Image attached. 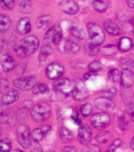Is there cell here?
<instances>
[{
	"mask_svg": "<svg viewBox=\"0 0 134 152\" xmlns=\"http://www.w3.org/2000/svg\"><path fill=\"white\" fill-rule=\"evenodd\" d=\"M102 64L98 61H94L88 65V69L91 72H97L102 69Z\"/></svg>",
	"mask_w": 134,
	"mask_h": 152,
	"instance_id": "cell-38",
	"label": "cell"
},
{
	"mask_svg": "<svg viewBox=\"0 0 134 152\" xmlns=\"http://www.w3.org/2000/svg\"><path fill=\"white\" fill-rule=\"evenodd\" d=\"M94 104L99 110L104 112L112 111L115 108L116 104L111 98L107 97H99L94 100Z\"/></svg>",
	"mask_w": 134,
	"mask_h": 152,
	"instance_id": "cell-12",
	"label": "cell"
},
{
	"mask_svg": "<svg viewBox=\"0 0 134 152\" xmlns=\"http://www.w3.org/2000/svg\"><path fill=\"white\" fill-rule=\"evenodd\" d=\"M130 147L131 148L134 150V137L132 138V141H131V143H130Z\"/></svg>",
	"mask_w": 134,
	"mask_h": 152,
	"instance_id": "cell-47",
	"label": "cell"
},
{
	"mask_svg": "<svg viewBox=\"0 0 134 152\" xmlns=\"http://www.w3.org/2000/svg\"><path fill=\"white\" fill-rule=\"evenodd\" d=\"M122 73L118 69H112L108 72V76L110 80L115 83L120 81Z\"/></svg>",
	"mask_w": 134,
	"mask_h": 152,
	"instance_id": "cell-32",
	"label": "cell"
},
{
	"mask_svg": "<svg viewBox=\"0 0 134 152\" xmlns=\"http://www.w3.org/2000/svg\"><path fill=\"white\" fill-rule=\"evenodd\" d=\"M17 140L23 148L27 149L32 145V132L27 126L20 125L17 129Z\"/></svg>",
	"mask_w": 134,
	"mask_h": 152,
	"instance_id": "cell-4",
	"label": "cell"
},
{
	"mask_svg": "<svg viewBox=\"0 0 134 152\" xmlns=\"http://www.w3.org/2000/svg\"><path fill=\"white\" fill-rule=\"evenodd\" d=\"M91 129L87 124H82L78 131V140L83 145H87L91 140Z\"/></svg>",
	"mask_w": 134,
	"mask_h": 152,
	"instance_id": "cell-13",
	"label": "cell"
},
{
	"mask_svg": "<svg viewBox=\"0 0 134 152\" xmlns=\"http://www.w3.org/2000/svg\"><path fill=\"white\" fill-rule=\"evenodd\" d=\"M52 22V18L49 15H42L38 18L36 22V25L38 28L44 30L49 26Z\"/></svg>",
	"mask_w": 134,
	"mask_h": 152,
	"instance_id": "cell-24",
	"label": "cell"
},
{
	"mask_svg": "<svg viewBox=\"0 0 134 152\" xmlns=\"http://www.w3.org/2000/svg\"><path fill=\"white\" fill-rule=\"evenodd\" d=\"M54 52V48L50 45H44L40 50L39 55L40 64L44 65L47 60V57Z\"/></svg>",
	"mask_w": 134,
	"mask_h": 152,
	"instance_id": "cell-21",
	"label": "cell"
},
{
	"mask_svg": "<svg viewBox=\"0 0 134 152\" xmlns=\"http://www.w3.org/2000/svg\"><path fill=\"white\" fill-rule=\"evenodd\" d=\"M52 87L55 91L64 94L71 93L72 89H73V86L68 78H62L56 80L53 83Z\"/></svg>",
	"mask_w": 134,
	"mask_h": 152,
	"instance_id": "cell-11",
	"label": "cell"
},
{
	"mask_svg": "<svg viewBox=\"0 0 134 152\" xmlns=\"http://www.w3.org/2000/svg\"><path fill=\"white\" fill-rule=\"evenodd\" d=\"M133 42V44L134 45V41H133V42Z\"/></svg>",
	"mask_w": 134,
	"mask_h": 152,
	"instance_id": "cell-48",
	"label": "cell"
},
{
	"mask_svg": "<svg viewBox=\"0 0 134 152\" xmlns=\"http://www.w3.org/2000/svg\"><path fill=\"white\" fill-rule=\"evenodd\" d=\"M20 97V93L15 89H10L4 93L2 97V103L4 105H9L16 102Z\"/></svg>",
	"mask_w": 134,
	"mask_h": 152,
	"instance_id": "cell-14",
	"label": "cell"
},
{
	"mask_svg": "<svg viewBox=\"0 0 134 152\" xmlns=\"http://www.w3.org/2000/svg\"><path fill=\"white\" fill-rule=\"evenodd\" d=\"M101 52L105 56H113L117 52V48L113 45H105L102 48Z\"/></svg>",
	"mask_w": 134,
	"mask_h": 152,
	"instance_id": "cell-31",
	"label": "cell"
},
{
	"mask_svg": "<svg viewBox=\"0 0 134 152\" xmlns=\"http://www.w3.org/2000/svg\"><path fill=\"white\" fill-rule=\"evenodd\" d=\"M52 109L47 103H40L33 107L31 112L32 119L36 122L40 123L47 121L50 117Z\"/></svg>",
	"mask_w": 134,
	"mask_h": 152,
	"instance_id": "cell-2",
	"label": "cell"
},
{
	"mask_svg": "<svg viewBox=\"0 0 134 152\" xmlns=\"http://www.w3.org/2000/svg\"><path fill=\"white\" fill-rule=\"evenodd\" d=\"M35 80L36 77L35 75H27L26 77H22L14 80L13 85L22 91H28L35 84Z\"/></svg>",
	"mask_w": 134,
	"mask_h": 152,
	"instance_id": "cell-9",
	"label": "cell"
},
{
	"mask_svg": "<svg viewBox=\"0 0 134 152\" xmlns=\"http://www.w3.org/2000/svg\"><path fill=\"white\" fill-rule=\"evenodd\" d=\"M87 28L91 42L95 45H101L104 40V34L102 28L93 22L89 23Z\"/></svg>",
	"mask_w": 134,
	"mask_h": 152,
	"instance_id": "cell-3",
	"label": "cell"
},
{
	"mask_svg": "<svg viewBox=\"0 0 134 152\" xmlns=\"http://www.w3.org/2000/svg\"><path fill=\"white\" fill-rule=\"evenodd\" d=\"M120 82L121 85L123 88H130L134 82L133 74L127 70H123L121 75Z\"/></svg>",
	"mask_w": 134,
	"mask_h": 152,
	"instance_id": "cell-19",
	"label": "cell"
},
{
	"mask_svg": "<svg viewBox=\"0 0 134 152\" xmlns=\"http://www.w3.org/2000/svg\"><path fill=\"white\" fill-rule=\"evenodd\" d=\"M64 151H78V150L74 146H66L63 149Z\"/></svg>",
	"mask_w": 134,
	"mask_h": 152,
	"instance_id": "cell-43",
	"label": "cell"
},
{
	"mask_svg": "<svg viewBox=\"0 0 134 152\" xmlns=\"http://www.w3.org/2000/svg\"><path fill=\"white\" fill-rule=\"evenodd\" d=\"M111 137V135L107 131L102 132L96 136L95 139L99 143H106Z\"/></svg>",
	"mask_w": 134,
	"mask_h": 152,
	"instance_id": "cell-34",
	"label": "cell"
},
{
	"mask_svg": "<svg viewBox=\"0 0 134 152\" xmlns=\"http://www.w3.org/2000/svg\"><path fill=\"white\" fill-rule=\"evenodd\" d=\"M39 46V39L34 36H29L19 40L14 46V51L18 56L25 57L35 52Z\"/></svg>",
	"mask_w": 134,
	"mask_h": 152,
	"instance_id": "cell-1",
	"label": "cell"
},
{
	"mask_svg": "<svg viewBox=\"0 0 134 152\" xmlns=\"http://www.w3.org/2000/svg\"><path fill=\"white\" fill-rule=\"evenodd\" d=\"M80 48L79 42L71 38L62 39L58 44V49L60 52L64 54L76 53Z\"/></svg>",
	"mask_w": 134,
	"mask_h": 152,
	"instance_id": "cell-6",
	"label": "cell"
},
{
	"mask_svg": "<svg viewBox=\"0 0 134 152\" xmlns=\"http://www.w3.org/2000/svg\"><path fill=\"white\" fill-rule=\"evenodd\" d=\"M121 67L123 70H127L134 74V63L130 60L125 59L122 61Z\"/></svg>",
	"mask_w": 134,
	"mask_h": 152,
	"instance_id": "cell-36",
	"label": "cell"
},
{
	"mask_svg": "<svg viewBox=\"0 0 134 152\" xmlns=\"http://www.w3.org/2000/svg\"><path fill=\"white\" fill-rule=\"evenodd\" d=\"M60 139L63 142H69L73 141V135L72 132L65 127H63L59 132Z\"/></svg>",
	"mask_w": 134,
	"mask_h": 152,
	"instance_id": "cell-28",
	"label": "cell"
},
{
	"mask_svg": "<svg viewBox=\"0 0 134 152\" xmlns=\"http://www.w3.org/2000/svg\"><path fill=\"white\" fill-rule=\"evenodd\" d=\"M91 73H92L91 72H90L89 73H87V74H84V79L87 80V79H88L90 77H91V75H92Z\"/></svg>",
	"mask_w": 134,
	"mask_h": 152,
	"instance_id": "cell-46",
	"label": "cell"
},
{
	"mask_svg": "<svg viewBox=\"0 0 134 152\" xmlns=\"http://www.w3.org/2000/svg\"><path fill=\"white\" fill-rule=\"evenodd\" d=\"M128 5L132 8L134 9V0H127Z\"/></svg>",
	"mask_w": 134,
	"mask_h": 152,
	"instance_id": "cell-45",
	"label": "cell"
},
{
	"mask_svg": "<svg viewBox=\"0 0 134 152\" xmlns=\"http://www.w3.org/2000/svg\"><path fill=\"white\" fill-rule=\"evenodd\" d=\"M110 122V117L106 112L96 113L91 118V123L95 129L101 130L107 127Z\"/></svg>",
	"mask_w": 134,
	"mask_h": 152,
	"instance_id": "cell-8",
	"label": "cell"
},
{
	"mask_svg": "<svg viewBox=\"0 0 134 152\" xmlns=\"http://www.w3.org/2000/svg\"><path fill=\"white\" fill-rule=\"evenodd\" d=\"M122 145V141L120 139H117V140H115L113 142V143L108 147V149L107 150V151H115Z\"/></svg>",
	"mask_w": 134,
	"mask_h": 152,
	"instance_id": "cell-39",
	"label": "cell"
},
{
	"mask_svg": "<svg viewBox=\"0 0 134 152\" xmlns=\"http://www.w3.org/2000/svg\"><path fill=\"white\" fill-rule=\"evenodd\" d=\"M93 106L91 104L86 103L78 106L76 108V112L78 115L83 117H88L93 112Z\"/></svg>",
	"mask_w": 134,
	"mask_h": 152,
	"instance_id": "cell-23",
	"label": "cell"
},
{
	"mask_svg": "<svg viewBox=\"0 0 134 152\" xmlns=\"http://www.w3.org/2000/svg\"><path fill=\"white\" fill-rule=\"evenodd\" d=\"M61 9L65 13L72 15L78 12L79 7L76 2L72 0H68L61 4Z\"/></svg>",
	"mask_w": 134,
	"mask_h": 152,
	"instance_id": "cell-16",
	"label": "cell"
},
{
	"mask_svg": "<svg viewBox=\"0 0 134 152\" xmlns=\"http://www.w3.org/2000/svg\"><path fill=\"white\" fill-rule=\"evenodd\" d=\"M70 32L76 38L83 39L86 36V32L84 28L78 23H73L70 26Z\"/></svg>",
	"mask_w": 134,
	"mask_h": 152,
	"instance_id": "cell-20",
	"label": "cell"
},
{
	"mask_svg": "<svg viewBox=\"0 0 134 152\" xmlns=\"http://www.w3.org/2000/svg\"><path fill=\"white\" fill-rule=\"evenodd\" d=\"M51 128L50 126H43L41 127L36 128L32 132V138L37 142L41 141L44 138V136L51 129Z\"/></svg>",
	"mask_w": 134,
	"mask_h": 152,
	"instance_id": "cell-18",
	"label": "cell"
},
{
	"mask_svg": "<svg viewBox=\"0 0 134 152\" xmlns=\"http://www.w3.org/2000/svg\"><path fill=\"white\" fill-rule=\"evenodd\" d=\"M104 27L109 34L113 36H117L120 33V28L115 22L111 20H107L104 21L103 23Z\"/></svg>",
	"mask_w": 134,
	"mask_h": 152,
	"instance_id": "cell-22",
	"label": "cell"
},
{
	"mask_svg": "<svg viewBox=\"0 0 134 152\" xmlns=\"http://www.w3.org/2000/svg\"><path fill=\"white\" fill-rule=\"evenodd\" d=\"M64 68L63 65L59 62H53L47 66L45 74L47 77L52 80L59 78L63 75Z\"/></svg>",
	"mask_w": 134,
	"mask_h": 152,
	"instance_id": "cell-10",
	"label": "cell"
},
{
	"mask_svg": "<svg viewBox=\"0 0 134 152\" xmlns=\"http://www.w3.org/2000/svg\"><path fill=\"white\" fill-rule=\"evenodd\" d=\"M132 45L133 42L130 38L123 37L118 42V49L123 52H127L130 50Z\"/></svg>",
	"mask_w": 134,
	"mask_h": 152,
	"instance_id": "cell-25",
	"label": "cell"
},
{
	"mask_svg": "<svg viewBox=\"0 0 134 152\" xmlns=\"http://www.w3.org/2000/svg\"><path fill=\"white\" fill-rule=\"evenodd\" d=\"M117 94V89L114 87H108L105 88L103 92L102 95L104 97H107L108 98H113Z\"/></svg>",
	"mask_w": 134,
	"mask_h": 152,
	"instance_id": "cell-37",
	"label": "cell"
},
{
	"mask_svg": "<svg viewBox=\"0 0 134 152\" xmlns=\"http://www.w3.org/2000/svg\"><path fill=\"white\" fill-rule=\"evenodd\" d=\"M128 113L132 121L134 122V103H132L128 107Z\"/></svg>",
	"mask_w": 134,
	"mask_h": 152,
	"instance_id": "cell-42",
	"label": "cell"
},
{
	"mask_svg": "<svg viewBox=\"0 0 134 152\" xmlns=\"http://www.w3.org/2000/svg\"><path fill=\"white\" fill-rule=\"evenodd\" d=\"M71 94L74 99L78 101L84 100L88 97L89 91L84 81L81 79L74 80Z\"/></svg>",
	"mask_w": 134,
	"mask_h": 152,
	"instance_id": "cell-5",
	"label": "cell"
},
{
	"mask_svg": "<svg viewBox=\"0 0 134 152\" xmlns=\"http://www.w3.org/2000/svg\"><path fill=\"white\" fill-rule=\"evenodd\" d=\"M12 146V145L11 140L7 138V137L2 139L0 141V150L1 151H9L11 150Z\"/></svg>",
	"mask_w": 134,
	"mask_h": 152,
	"instance_id": "cell-35",
	"label": "cell"
},
{
	"mask_svg": "<svg viewBox=\"0 0 134 152\" xmlns=\"http://www.w3.org/2000/svg\"><path fill=\"white\" fill-rule=\"evenodd\" d=\"M11 19L6 15H1L0 17V29L1 32L7 31L11 26Z\"/></svg>",
	"mask_w": 134,
	"mask_h": 152,
	"instance_id": "cell-30",
	"label": "cell"
},
{
	"mask_svg": "<svg viewBox=\"0 0 134 152\" xmlns=\"http://www.w3.org/2000/svg\"><path fill=\"white\" fill-rule=\"evenodd\" d=\"M1 4L4 8L12 10L15 5V0H1Z\"/></svg>",
	"mask_w": 134,
	"mask_h": 152,
	"instance_id": "cell-40",
	"label": "cell"
},
{
	"mask_svg": "<svg viewBox=\"0 0 134 152\" xmlns=\"http://www.w3.org/2000/svg\"><path fill=\"white\" fill-rule=\"evenodd\" d=\"M1 63L2 67L5 72L12 71L15 67V60L9 54H4L1 56Z\"/></svg>",
	"mask_w": 134,
	"mask_h": 152,
	"instance_id": "cell-17",
	"label": "cell"
},
{
	"mask_svg": "<svg viewBox=\"0 0 134 152\" xmlns=\"http://www.w3.org/2000/svg\"><path fill=\"white\" fill-rule=\"evenodd\" d=\"M93 4L96 11L104 12L108 8L109 0H94Z\"/></svg>",
	"mask_w": 134,
	"mask_h": 152,
	"instance_id": "cell-27",
	"label": "cell"
},
{
	"mask_svg": "<svg viewBox=\"0 0 134 152\" xmlns=\"http://www.w3.org/2000/svg\"><path fill=\"white\" fill-rule=\"evenodd\" d=\"M63 39V31L59 25L52 26L47 31L44 36V39L48 43L58 45Z\"/></svg>",
	"mask_w": 134,
	"mask_h": 152,
	"instance_id": "cell-7",
	"label": "cell"
},
{
	"mask_svg": "<svg viewBox=\"0 0 134 152\" xmlns=\"http://www.w3.org/2000/svg\"><path fill=\"white\" fill-rule=\"evenodd\" d=\"M82 151H100L101 150L99 147L97 145H89L84 147V148L82 150Z\"/></svg>",
	"mask_w": 134,
	"mask_h": 152,
	"instance_id": "cell-41",
	"label": "cell"
},
{
	"mask_svg": "<svg viewBox=\"0 0 134 152\" xmlns=\"http://www.w3.org/2000/svg\"><path fill=\"white\" fill-rule=\"evenodd\" d=\"M98 46H99L94 45L91 42H86V43L84 45V50L88 55L91 56L96 55H97L99 51V48Z\"/></svg>",
	"mask_w": 134,
	"mask_h": 152,
	"instance_id": "cell-29",
	"label": "cell"
},
{
	"mask_svg": "<svg viewBox=\"0 0 134 152\" xmlns=\"http://www.w3.org/2000/svg\"><path fill=\"white\" fill-rule=\"evenodd\" d=\"M17 31L19 34L25 35L31 31V23L27 17L21 18L17 24Z\"/></svg>",
	"mask_w": 134,
	"mask_h": 152,
	"instance_id": "cell-15",
	"label": "cell"
},
{
	"mask_svg": "<svg viewBox=\"0 0 134 152\" xmlns=\"http://www.w3.org/2000/svg\"><path fill=\"white\" fill-rule=\"evenodd\" d=\"M21 12L23 13H29L32 10L31 0H20Z\"/></svg>",
	"mask_w": 134,
	"mask_h": 152,
	"instance_id": "cell-33",
	"label": "cell"
},
{
	"mask_svg": "<svg viewBox=\"0 0 134 152\" xmlns=\"http://www.w3.org/2000/svg\"><path fill=\"white\" fill-rule=\"evenodd\" d=\"M49 86L42 83H37L33 86L32 91L34 94H42L49 91Z\"/></svg>",
	"mask_w": 134,
	"mask_h": 152,
	"instance_id": "cell-26",
	"label": "cell"
},
{
	"mask_svg": "<svg viewBox=\"0 0 134 152\" xmlns=\"http://www.w3.org/2000/svg\"><path fill=\"white\" fill-rule=\"evenodd\" d=\"M79 115H78V114L77 113V115H73V116H72V118H73V119L74 120V121L77 124H81V119L79 118Z\"/></svg>",
	"mask_w": 134,
	"mask_h": 152,
	"instance_id": "cell-44",
	"label": "cell"
}]
</instances>
